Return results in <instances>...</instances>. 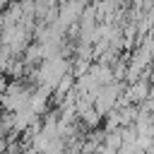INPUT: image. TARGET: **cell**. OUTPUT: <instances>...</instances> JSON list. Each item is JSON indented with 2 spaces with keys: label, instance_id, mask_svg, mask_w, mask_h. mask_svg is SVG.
<instances>
[{
  "label": "cell",
  "instance_id": "1",
  "mask_svg": "<svg viewBox=\"0 0 154 154\" xmlns=\"http://www.w3.org/2000/svg\"><path fill=\"white\" fill-rule=\"evenodd\" d=\"M84 123H87L89 128H94V125L99 123V113H96V111H84Z\"/></svg>",
  "mask_w": 154,
  "mask_h": 154
}]
</instances>
